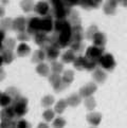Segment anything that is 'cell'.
<instances>
[{
  "label": "cell",
  "instance_id": "1",
  "mask_svg": "<svg viewBox=\"0 0 127 128\" xmlns=\"http://www.w3.org/2000/svg\"><path fill=\"white\" fill-rule=\"evenodd\" d=\"M11 106L14 109L16 118H21L28 113V98L20 95L16 100H13Z\"/></svg>",
  "mask_w": 127,
  "mask_h": 128
},
{
  "label": "cell",
  "instance_id": "58",
  "mask_svg": "<svg viewBox=\"0 0 127 128\" xmlns=\"http://www.w3.org/2000/svg\"><path fill=\"white\" fill-rule=\"evenodd\" d=\"M111 1H113V2H116L118 4H119V3L121 2V0H111Z\"/></svg>",
  "mask_w": 127,
  "mask_h": 128
},
{
  "label": "cell",
  "instance_id": "20",
  "mask_svg": "<svg viewBox=\"0 0 127 128\" xmlns=\"http://www.w3.org/2000/svg\"><path fill=\"white\" fill-rule=\"evenodd\" d=\"M66 100H67L68 106L78 107L82 102V96L80 95V93H72L71 95H69V96L66 98Z\"/></svg>",
  "mask_w": 127,
  "mask_h": 128
},
{
  "label": "cell",
  "instance_id": "19",
  "mask_svg": "<svg viewBox=\"0 0 127 128\" xmlns=\"http://www.w3.org/2000/svg\"><path fill=\"white\" fill-rule=\"evenodd\" d=\"M87 121L90 125L92 126H98L100 123L102 121V116L98 112H93L91 111L87 116Z\"/></svg>",
  "mask_w": 127,
  "mask_h": 128
},
{
  "label": "cell",
  "instance_id": "7",
  "mask_svg": "<svg viewBox=\"0 0 127 128\" xmlns=\"http://www.w3.org/2000/svg\"><path fill=\"white\" fill-rule=\"evenodd\" d=\"M34 42H36V44L39 46L40 49L44 50H46L48 46H50L49 36L47 35V33H44L42 31H38L36 34H34Z\"/></svg>",
  "mask_w": 127,
  "mask_h": 128
},
{
  "label": "cell",
  "instance_id": "51",
  "mask_svg": "<svg viewBox=\"0 0 127 128\" xmlns=\"http://www.w3.org/2000/svg\"><path fill=\"white\" fill-rule=\"evenodd\" d=\"M6 71H4L1 67H0V82H2L4 78H6Z\"/></svg>",
  "mask_w": 127,
  "mask_h": 128
},
{
  "label": "cell",
  "instance_id": "2",
  "mask_svg": "<svg viewBox=\"0 0 127 128\" xmlns=\"http://www.w3.org/2000/svg\"><path fill=\"white\" fill-rule=\"evenodd\" d=\"M98 62L100 67L105 70H108V71H112L116 66V59L110 53H104L103 55L98 58Z\"/></svg>",
  "mask_w": 127,
  "mask_h": 128
},
{
  "label": "cell",
  "instance_id": "9",
  "mask_svg": "<svg viewBox=\"0 0 127 128\" xmlns=\"http://www.w3.org/2000/svg\"><path fill=\"white\" fill-rule=\"evenodd\" d=\"M98 89V86L95 85L94 83H88L86 84L85 86H83L82 88L80 89L78 93L82 98H88V96H91V95L96 91Z\"/></svg>",
  "mask_w": 127,
  "mask_h": 128
},
{
  "label": "cell",
  "instance_id": "10",
  "mask_svg": "<svg viewBox=\"0 0 127 128\" xmlns=\"http://www.w3.org/2000/svg\"><path fill=\"white\" fill-rule=\"evenodd\" d=\"M26 20L24 16H18L15 19H13V28L15 32H24L26 30Z\"/></svg>",
  "mask_w": 127,
  "mask_h": 128
},
{
  "label": "cell",
  "instance_id": "17",
  "mask_svg": "<svg viewBox=\"0 0 127 128\" xmlns=\"http://www.w3.org/2000/svg\"><path fill=\"white\" fill-rule=\"evenodd\" d=\"M116 6H118L116 2H113L111 0H107L103 6L104 13H105L106 15H114L116 11Z\"/></svg>",
  "mask_w": 127,
  "mask_h": 128
},
{
  "label": "cell",
  "instance_id": "42",
  "mask_svg": "<svg viewBox=\"0 0 127 128\" xmlns=\"http://www.w3.org/2000/svg\"><path fill=\"white\" fill-rule=\"evenodd\" d=\"M98 31V26H89L88 30H87V32H86V38L91 40L92 37L94 36V34L96 33Z\"/></svg>",
  "mask_w": 127,
  "mask_h": 128
},
{
  "label": "cell",
  "instance_id": "34",
  "mask_svg": "<svg viewBox=\"0 0 127 128\" xmlns=\"http://www.w3.org/2000/svg\"><path fill=\"white\" fill-rule=\"evenodd\" d=\"M84 44L83 42H70V49L73 50L75 53H82L84 51Z\"/></svg>",
  "mask_w": 127,
  "mask_h": 128
},
{
  "label": "cell",
  "instance_id": "48",
  "mask_svg": "<svg viewBox=\"0 0 127 128\" xmlns=\"http://www.w3.org/2000/svg\"><path fill=\"white\" fill-rule=\"evenodd\" d=\"M103 0H90V8H96L101 6Z\"/></svg>",
  "mask_w": 127,
  "mask_h": 128
},
{
  "label": "cell",
  "instance_id": "47",
  "mask_svg": "<svg viewBox=\"0 0 127 128\" xmlns=\"http://www.w3.org/2000/svg\"><path fill=\"white\" fill-rule=\"evenodd\" d=\"M78 6H80L83 8H85V10H90V0H80V4Z\"/></svg>",
  "mask_w": 127,
  "mask_h": 128
},
{
  "label": "cell",
  "instance_id": "53",
  "mask_svg": "<svg viewBox=\"0 0 127 128\" xmlns=\"http://www.w3.org/2000/svg\"><path fill=\"white\" fill-rule=\"evenodd\" d=\"M37 128H50V126L47 124V123H39Z\"/></svg>",
  "mask_w": 127,
  "mask_h": 128
},
{
  "label": "cell",
  "instance_id": "46",
  "mask_svg": "<svg viewBox=\"0 0 127 128\" xmlns=\"http://www.w3.org/2000/svg\"><path fill=\"white\" fill-rule=\"evenodd\" d=\"M64 3L69 8H73L80 4V0H64Z\"/></svg>",
  "mask_w": 127,
  "mask_h": 128
},
{
  "label": "cell",
  "instance_id": "56",
  "mask_svg": "<svg viewBox=\"0 0 127 128\" xmlns=\"http://www.w3.org/2000/svg\"><path fill=\"white\" fill-rule=\"evenodd\" d=\"M2 64H4V62H3V59H2V56H1V53H0V67L2 66Z\"/></svg>",
  "mask_w": 127,
  "mask_h": 128
},
{
  "label": "cell",
  "instance_id": "22",
  "mask_svg": "<svg viewBox=\"0 0 127 128\" xmlns=\"http://www.w3.org/2000/svg\"><path fill=\"white\" fill-rule=\"evenodd\" d=\"M50 71H51V68H50L47 64H44V62L37 64V67H36V72H37L40 76H42V77L49 76L50 75Z\"/></svg>",
  "mask_w": 127,
  "mask_h": 128
},
{
  "label": "cell",
  "instance_id": "44",
  "mask_svg": "<svg viewBox=\"0 0 127 128\" xmlns=\"http://www.w3.org/2000/svg\"><path fill=\"white\" fill-rule=\"evenodd\" d=\"M52 87H53V89H54V91H55V92L60 93V92H62V91H64V90H65V89L67 88L68 85H66L62 80H60V82H58L57 84L53 85Z\"/></svg>",
  "mask_w": 127,
  "mask_h": 128
},
{
  "label": "cell",
  "instance_id": "15",
  "mask_svg": "<svg viewBox=\"0 0 127 128\" xmlns=\"http://www.w3.org/2000/svg\"><path fill=\"white\" fill-rule=\"evenodd\" d=\"M72 26L70 24V22L66 19H56L54 21V32H56V33H60L62 30H65L67 28H70Z\"/></svg>",
  "mask_w": 127,
  "mask_h": 128
},
{
  "label": "cell",
  "instance_id": "43",
  "mask_svg": "<svg viewBox=\"0 0 127 128\" xmlns=\"http://www.w3.org/2000/svg\"><path fill=\"white\" fill-rule=\"evenodd\" d=\"M17 39L19 40V42H28V40L30 39V34H29L26 31L18 32V34H17Z\"/></svg>",
  "mask_w": 127,
  "mask_h": 128
},
{
  "label": "cell",
  "instance_id": "33",
  "mask_svg": "<svg viewBox=\"0 0 127 128\" xmlns=\"http://www.w3.org/2000/svg\"><path fill=\"white\" fill-rule=\"evenodd\" d=\"M51 71L54 72V73L60 74L62 72H64V64L57 62V60L51 62Z\"/></svg>",
  "mask_w": 127,
  "mask_h": 128
},
{
  "label": "cell",
  "instance_id": "36",
  "mask_svg": "<svg viewBox=\"0 0 127 128\" xmlns=\"http://www.w3.org/2000/svg\"><path fill=\"white\" fill-rule=\"evenodd\" d=\"M3 48L8 49V50H14L16 47V40L12 37H6V39L3 40Z\"/></svg>",
  "mask_w": 127,
  "mask_h": 128
},
{
  "label": "cell",
  "instance_id": "31",
  "mask_svg": "<svg viewBox=\"0 0 127 128\" xmlns=\"http://www.w3.org/2000/svg\"><path fill=\"white\" fill-rule=\"evenodd\" d=\"M4 92H6L8 96H11L12 100H16L17 98L20 96V91H19V89H17L16 87H8Z\"/></svg>",
  "mask_w": 127,
  "mask_h": 128
},
{
  "label": "cell",
  "instance_id": "5",
  "mask_svg": "<svg viewBox=\"0 0 127 128\" xmlns=\"http://www.w3.org/2000/svg\"><path fill=\"white\" fill-rule=\"evenodd\" d=\"M104 54V47H98V46H91L86 50V57L93 60H98V58Z\"/></svg>",
  "mask_w": 127,
  "mask_h": 128
},
{
  "label": "cell",
  "instance_id": "45",
  "mask_svg": "<svg viewBox=\"0 0 127 128\" xmlns=\"http://www.w3.org/2000/svg\"><path fill=\"white\" fill-rule=\"evenodd\" d=\"M16 128H31V124L26 120H17Z\"/></svg>",
  "mask_w": 127,
  "mask_h": 128
},
{
  "label": "cell",
  "instance_id": "32",
  "mask_svg": "<svg viewBox=\"0 0 127 128\" xmlns=\"http://www.w3.org/2000/svg\"><path fill=\"white\" fill-rule=\"evenodd\" d=\"M12 102H13V100L11 98V96H8V95L6 92H3L1 94V96H0V106H1L2 108L3 107L11 106Z\"/></svg>",
  "mask_w": 127,
  "mask_h": 128
},
{
  "label": "cell",
  "instance_id": "40",
  "mask_svg": "<svg viewBox=\"0 0 127 128\" xmlns=\"http://www.w3.org/2000/svg\"><path fill=\"white\" fill-rule=\"evenodd\" d=\"M48 78H49V83L53 86V85L57 84L58 82H60V80H62V76H60V74H58V73H54V72H52L51 74L48 76Z\"/></svg>",
  "mask_w": 127,
  "mask_h": 128
},
{
  "label": "cell",
  "instance_id": "59",
  "mask_svg": "<svg viewBox=\"0 0 127 128\" xmlns=\"http://www.w3.org/2000/svg\"><path fill=\"white\" fill-rule=\"evenodd\" d=\"M90 128H96V126H92V127H90Z\"/></svg>",
  "mask_w": 127,
  "mask_h": 128
},
{
  "label": "cell",
  "instance_id": "37",
  "mask_svg": "<svg viewBox=\"0 0 127 128\" xmlns=\"http://www.w3.org/2000/svg\"><path fill=\"white\" fill-rule=\"evenodd\" d=\"M84 104H85V107L90 111H92L95 108V106H96V102H95V100H94V98L92 96V95L91 96H88V98H85Z\"/></svg>",
  "mask_w": 127,
  "mask_h": 128
},
{
  "label": "cell",
  "instance_id": "38",
  "mask_svg": "<svg viewBox=\"0 0 127 128\" xmlns=\"http://www.w3.org/2000/svg\"><path fill=\"white\" fill-rule=\"evenodd\" d=\"M42 118H44V120L46 121V122H51L54 120V118H55V111L52 110V109H46V110L44 111L42 113Z\"/></svg>",
  "mask_w": 127,
  "mask_h": 128
},
{
  "label": "cell",
  "instance_id": "28",
  "mask_svg": "<svg viewBox=\"0 0 127 128\" xmlns=\"http://www.w3.org/2000/svg\"><path fill=\"white\" fill-rule=\"evenodd\" d=\"M62 80L66 85L69 86L72 83V82L74 80V72L72 71V70H66V71H64L62 75Z\"/></svg>",
  "mask_w": 127,
  "mask_h": 128
},
{
  "label": "cell",
  "instance_id": "14",
  "mask_svg": "<svg viewBox=\"0 0 127 128\" xmlns=\"http://www.w3.org/2000/svg\"><path fill=\"white\" fill-rule=\"evenodd\" d=\"M92 78L95 83L103 84L107 78V74L103 69H101V68H96L92 73Z\"/></svg>",
  "mask_w": 127,
  "mask_h": 128
},
{
  "label": "cell",
  "instance_id": "3",
  "mask_svg": "<svg viewBox=\"0 0 127 128\" xmlns=\"http://www.w3.org/2000/svg\"><path fill=\"white\" fill-rule=\"evenodd\" d=\"M70 11H71V8L67 6L66 4H62L60 6L53 8L52 11H50V14L52 15V17L56 18V19H66Z\"/></svg>",
  "mask_w": 127,
  "mask_h": 128
},
{
  "label": "cell",
  "instance_id": "6",
  "mask_svg": "<svg viewBox=\"0 0 127 128\" xmlns=\"http://www.w3.org/2000/svg\"><path fill=\"white\" fill-rule=\"evenodd\" d=\"M52 30H54V22L52 19V15L48 14L47 16L40 18V31L44 32V33H50Z\"/></svg>",
  "mask_w": 127,
  "mask_h": 128
},
{
  "label": "cell",
  "instance_id": "8",
  "mask_svg": "<svg viewBox=\"0 0 127 128\" xmlns=\"http://www.w3.org/2000/svg\"><path fill=\"white\" fill-rule=\"evenodd\" d=\"M85 37V32L80 24L72 26L71 28V42H83Z\"/></svg>",
  "mask_w": 127,
  "mask_h": 128
},
{
  "label": "cell",
  "instance_id": "12",
  "mask_svg": "<svg viewBox=\"0 0 127 128\" xmlns=\"http://www.w3.org/2000/svg\"><path fill=\"white\" fill-rule=\"evenodd\" d=\"M60 49L55 47V46H52V44L48 46L46 48V50H44V51H46V58L49 62L56 60L58 58V56H60Z\"/></svg>",
  "mask_w": 127,
  "mask_h": 128
},
{
  "label": "cell",
  "instance_id": "39",
  "mask_svg": "<svg viewBox=\"0 0 127 128\" xmlns=\"http://www.w3.org/2000/svg\"><path fill=\"white\" fill-rule=\"evenodd\" d=\"M52 126H53V128H64L66 126V120L62 116H58L56 118H54Z\"/></svg>",
  "mask_w": 127,
  "mask_h": 128
},
{
  "label": "cell",
  "instance_id": "23",
  "mask_svg": "<svg viewBox=\"0 0 127 128\" xmlns=\"http://www.w3.org/2000/svg\"><path fill=\"white\" fill-rule=\"evenodd\" d=\"M31 53V48L26 42H21L17 47V55L19 57H26Z\"/></svg>",
  "mask_w": 127,
  "mask_h": 128
},
{
  "label": "cell",
  "instance_id": "54",
  "mask_svg": "<svg viewBox=\"0 0 127 128\" xmlns=\"http://www.w3.org/2000/svg\"><path fill=\"white\" fill-rule=\"evenodd\" d=\"M4 14H6V11H4L3 6H0V18H2L4 16Z\"/></svg>",
  "mask_w": 127,
  "mask_h": 128
},
{
  "label": "cell",
  "instance_id": "30",
  "mask_svg": "<svg viewBox=\"0 0 127 128\" xmlns=\"http://www.w3.org/2000/svg\"><path fill=\"white\" fill-rule=\"evenodd\" d=\"M68 106V104H67V100H60L58 102L55 104V107H54V111H55L56 113L58 114H62L64 111L66 110V108Z\"/></svg>",
  "mask_w": 127,
  "mask_h": 128
},
{
  "label": "cell",
  "instance_id": "50",
  "mask_svg": "<svg viewBox=\"0 0 127 128\" xmlns=\"http://www.w3.org/2000/svg\"><path fill=\"white\" fill-rule=\"evenodd\" d=\"M0 128H12L11 124H10V121H8V122L1 121V122H0Z\"/></svg>",
  "mask_w": 127,
  "mask_h": 128
},
{
  "label": "cell",
  "instance_id": "24",
  "mask_svg": "<svg viewBox=\"0 0 127 128\" xmlns=\"http://www.w3.org/2000/svg\"><path fill=\"white\" fill-rule=\"evenodd\" d=\"M67 20L70 22L71 26L80 24V15H78V13L76 12V11H73V10H71L70 13L68 14Z\"/></svg>",
  "mask_w": 127,
  "mask_h": 128
},
{
  "label": "cell",
  "instance_id": "49",
  "mask_svg": "<svg viewBox=\"0 0 127 128\" xmlns=\"http://www.w3.org/2000/svg\"><path fill=\"white\" fill-rule=\"evenodd\" d=\"M49 1L51 2L53 8L60 6H62V4H65V3H64V0H49Z\"/></svg>",
  "mask_w": 127,
  "mask_h": 128
},
{
  "label": "cell",
  "instance_id": "52",
  "mask_svg": "<svg viewBox=\"0 0 127 128\" xmlns=\"http://www.w3.org/2000/svg\"><path fill=\"white\" fill-rule=\"evenodd\" d=\"M6 39V31L0 29V42H3V40Z\"/></svg>",
  "mask_w": 127,
  "mask_h": 128
},
{
  "label": "cell",
  "instance_id": "60",
  "mask_svg": "<svg viewBox=\"0 0 127 128\" xmlns=\"http://www.w3.org/2000/svg\"><path fill=\"white\" fill-rule=\"evenodd\" d=\"M3 92H1V91H0V96H1V94H2Z\"/></svg>",
  "mask_w": 127,
  "mask_h": 128
},
{
  "label": "cell",
  "instance_id": "16",
  "mask_svg": "<svg viewBox=\"0 0 127 128\" xmlns=\"http://www.w3.org/2000/svg\"><path fill=\"white\" fill-rule=\"evenodd\" d=\"M92 42H93V44L94 46H98V47H104L106 44V42H107V38H106V35L102 33V32H96L94 34V36L92 37Z\"/></svg>",
  "mask_w": 127,
  "mask_h": 128
},
{
  "label": "cell",
  "instance_id": "25",
  "mask_svg": "<svg viewBox=\"0 0 127 128\" xmlns=\"http://www.w3.org/2000/svg\"><path fill=\"white\" fill-rule=\"evenodd\" d=\"M88 58L86 56H78L74 62H73V66L76 70H84L86 68V64H87Z\"/></svg>",
  "mask_w": 127,
  "mask_h": 128
},
{
  "label": "cell",
  "instance_id": "29",
  "mask_svg": "<svg viewBox=\"0 0 127 128\" xmlns=\"http://www.w3.org/2000/svg\"><path fill=\"white\" fill-rule=\"evenodd\" d=\"M20 6L22 8V11L26 12V13L31 12V11H34V6H35L34 0H21Z\"/></svg>",
  "mask_w": 127,
  "mask_h": 128
},
{
  "label": "cell",
  "instance_id": "18",
  "mask_svg": "<svg viewBox=\"0 0 127 128\" xmlns=\"http://www.w3.org/2000/svg\"><path fill=\"white\" fill-rule=\"evenodd\" d=\"M44 59H46V51L44 49L36 50V51H34L33 55H32V62L40 64V62H44Z\"/></svg>",
  "mask_w": 127,
  "mask_h": 128
},
{
  "label": "cell",
  "instance_id": "57",
  "mask_svg": "<svg viewBox=\"0 0 127 128\" xmlns=\"http://www.w3.org/2000/svg\"><path fill=\"white\" fill-rule=\"evenodd\" d=\"M3 49H4V48H3V44H2L1 42H0V52H1Z\"/></svg>",
  "mask_w": 127,
  "mask_h": 128
},
{
  "label": "cell",
  "instance_id": "13",
  "mask_svg": "<svg viewBox=\"0 0 127 128\" xmlns=\"http://www.w3.org/2000/svg\"><path fill=\"white\" fill-rule=\"evenodd\" d=\"M16 118L15 116V112H14V109H13L12 106H8V107H3V109L0 111V120L1 121H12Z\"/></svg>",
  "mask_w": 127,
  "mask_h": 128
},
{
  "label": "cell",
  "instance_id": "4",
  "mask_svg": "<svg viewBox=\"0 0 127 128\" xmlns=\"http://www.w3.org/2000/svg\"><path fill=\"white\" fill-rule=\"evenodd\" d=\"M30 35L36 34L38 31H40V18L32 16L26 21V30Z\"/></svg>",
  "mask_w": 127,
  "mask_h": 128
},
{
  "label": "cell",
  "instance_id": "41",
  "mask_svg": "<svg viewBox=\"0 0 127 128\" xmlns=\"http://www.w3.org/2000/svg\"><path fill=\"white\" fill-rule=\"evenodd\" d=\"M98 60H93V59H89V58H88L85 69L88 70V71H94V70L98 68Z\"/></svg>",
  "mask_w": 127,
  "mask_h": 128
},
{
  "label": "cell",
  "instance_id": "27",
  "mask_svg": "<svg viewBox=\"0 0 127 128\" xmlns=\"http://www.w3.org/2000/svg\"><path fill=\"white\" fill-rule=\"evenodd\" d=\"M75 58H76L75 52L73 51V50L70 49V50H68V51H66L65 53L62 54V62H65V64H70V62H73Z\"/></svg>",
  "mask_w": 127,
  "mask_h": 128
},
{
  "label": "cell",
  "instance_id": "11",
  "mask_svg": "<svg viewBox=\"0 0 127 128\" xmlns=\"http://www.w3.org/2000/svg\"><path fill=\"white\" fill-rule=\"evenodd\" d=\"M34 11L37 13L38 15L40 16H47L48 14H50V6H49V3L47 1H38L37 3L35 4V6H34Z\"/></svg>",
  "mask_w": 127,
  "mask_h": 128
},
{
  "label": "cell",
  "instance_id": "21",
  "mask_svg": "<svg viewBox=\"0 0 127 128\" xmlns=\"http://www.w3.org/2000/svg\"><path fill=\"white\" fill-rule=\"evenodd\" d=\"M0 53H1V56H2L4 64H8H8H11L15 59V54H14V52H13V50L3 49Z\"/></svg>",
  "mask_w": 127,
  "mask_h": 128
},
{
  "label": "cell",
  "instance_id": "55",
  "mask_svg": "<svg viewBox=\"0 0 127 128\" xmlns=\"http://www.w3.org/2000/svg\"><path fill=\"white\" fill-rule=\"evenodd\" d=\"M1 3L2 6H6V4L10 3V0H1Z\"/></svg>",
  "mask_w": 127,
  "mask_h": 128
},
{
  "label": "cell",
  "instance_id": "35",
  "mask_svg": "<svg viewBox=\"0 0 127 128\" xmlns=\"http://www.w3.org/2000/svg\"><path fill=\"white\" fill-rule=\"evenodd\" d=\"M54 102H55V98H54L53 95H44V96L42 98V105L44 107H46V108H49V107H51L52 105L54 104Z\"/></svg>",
  "mask_w": 127,
  "mask_h": 128
},
{
  "label": "cell",
  "instance_id": "26",
  "mask_svg": "<svg viewBox=\"0 0 127 128\" xmlns=\"http://www.w3.org/2000/svg\"><path fill=\"white\" fill-rule=\"evenodd\" d=\"M13 28V19L8 17H2L0 18V29L3 31H8L12 30Z\"/></svg>",
  "mask_w": 127,
  "mask_h": 128
}]
</instances>
